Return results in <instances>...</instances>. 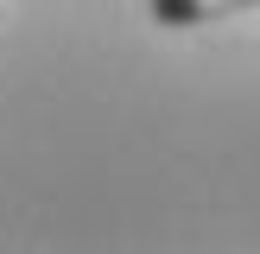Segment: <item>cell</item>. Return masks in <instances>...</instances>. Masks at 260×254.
Here are the masks:
<instances>
[{
    "label": "cell",
    "mask_w": 260,
    "mask_h": 254,
    "mask_svg": "<svg viewBox=\"0 0 260 254\" xmlns=\"http://www.w3.org/2000/svg\"><path fill=\"white\" fill-rule=\"evenodd\" d=\"M152 25H172V32H197V25H222L241 13H260V0H146Z\"/></svg>",
    "instance_id": "1"
}]
</instances>
